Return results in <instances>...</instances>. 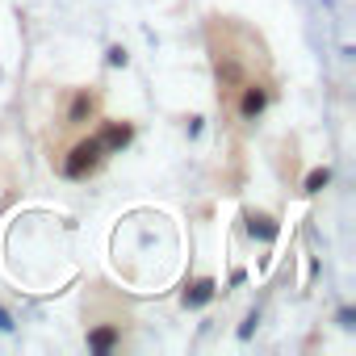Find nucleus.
Here are the masks:
<instances>
[{"mask_svg":"<svg viewBox=\"0 0 356 356\" xmlns=\"http://www.w3.org/2000/svg\"><path fill=\"white\" fill-rule=\"evenodd\" d=\"M134 138V130L126 126V122H109L101 134H97V143H101V151H122L126 143Z\"/></svg>","mask_w":356,"mask_h":356,"instance_id":"7ed1b4c3","label":"nucleus"},{"mask_svg":"<svg viewBox=\"0 0 356 356\" xmlns=\"http://www.w3.org/2000/svg\"><path fill=\"white\" fill-rule=\"evenodd\" d=\"M248 231L260 235V239H277V222L268 214H248Z\"/></svg>","mask_w":356,"mask_h":356,"instance_id":"0eeeda50","label":"nucleus"},{"mask_svg":"<svg viewBox=\"0 0 356 356\" xmlns=\"http://www.w3.org/2000/svg\"><path fill=\"white\" fill-rule=\"evenodd\" d=\"M118 339H122V331H118L113 323H105V327H92V331H88V348H92V352H113V348H118Z\"/></svg>","mask_w":356,"mask_h":356,"instance_id":"20e7f679","label":"nucleus"},{"mask_svg":"<svg viewBox=\"0 0 356 356\" xmlns=\"http://www.w3.org/2000/svg\"><path fill=\"white\" fill-rule=\"evenodd\" d=\"M0 331H13V318H9V310L0 306Z\"/></svg>","mask_w":356,"mask_h":356,"instance_id":"9d476101","label":"nucleus"},{"mask_svg":"<svg viewBox=\"0 0 356 356\" xmlns=\"http://www.w3.org/2000/svg\"><path fill=\"white\" fill-rule=\"evenodd\" d=\"M105 159V151H101V143L97 138H84V143H76L72 147V155L63 159V172L72 176V181H84L88 172H97V163Z\"/></svg>","mask_w":356,"mask_h":356,"instance_id":"f257e3e1","label":"nucleus"},{"mask_svg":"<svg viewBox=\"0 0 356 356\" xmlns=\"http://www.w3.org/2000/svg\"><path fill=\"white\" fill-rule=\"evenodd\" d=\"M88 113H92V92H84V88H80V92H76V101H72V109H67V122H72V126H84V118H88Z\"/></svg>","mask_w":356,"mask_h":356,"instance_id":"39448f33","label":"nucleus"},{"mask_svg":"<svg viewBox=\"0 0 356 356\" xmlns=\"http://www.w3.org/2000/svg\"><path fill=\"white\" fill-rule=\"evenodd\" d=\"M264 105H268V88H264V84H248V88H243V101H239V113H243L248 122H256V118L264 113Z\"/></svg>","mask_w":356,"mask_h":356,"instance_id":"f03ea898","label":"nucleus"},{"mask_svg":"<svg viewBox=\"0 0 356 356\" xmlns=\"http://www.w3.org/2000/svg\"><path fill=\"white\" fill-rule=\"evenodd\" d=\"M105 59H109V67H126V51H122V47H109Z\"/></svg>","mask_w":356,"mask_h":356,"instance_id":"1a4fd4ad","label":"nucleus"},{"mask_svg":"<svg viewBox=\"0 0 356 356\" xmlns=\"http://www.w3.org/2000/svg\"><path fill=\"white\" fill-rule=\"evenodd\" d=\"M210 298H214V281H197L193 289H185V306H189V310H197V306H206Z\"/></svg>","mask_w":356,"mask_h":356,"instance_id":"423d86ee","label":"nucleus"},{"mask_svg":"<svg viewBox=\"0 0 356 356\" xmlns=\"http://www.w3.org/2000/svg\"><path fill=\"white\" fill-rule=\"evenodd\" d=\"M327 181H331V168H314V172L306 176V193H323Z\"/></svg>","mask_w":356,"mask_h":356,"instance_id":"6e6552de","label":"nucleus"}]
</instances>
